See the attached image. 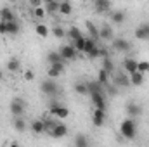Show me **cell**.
Here are the masks:
<instances>
[{
  "label": "cell",
  "mask_w": 149,
  "mask_h": 147,
  "mask_svg": "<svg viewBox=\"0 0 149 147\" xmlns=\"http://www.w3.org/2000/svg\"><path fill=\"white\" fill-rule=\"evenodd\" d=\"M120 135L123 139H127V140H134L137 137V121H135V118L128 116L127 119L121 121V125H120Z\"/></svg>",
  "instance_id": "1"
},
{
  "label": "cell",
  "mask_w": 149,
  "mask_h": 147,
  "mask_svg": "<svg viewBox=\"0 0 149 147\" xmlns=\"http://www.w3.org/2000/svg\"><path fill=\"white\" fill-rule=\"evenodd\" d=\"M40 90L47 95V97H56L57 94H59V85H57V81L56 80H52L50 76L49 78H45L42 83H40Z\"/></svg>",
  "instance_id": "2"
},
{
  "label": "cell",
  "mask_w": 149,
  "mask_h": 147,
  "mask_svg": "<svg viewBox=\"0 0 149 147\" xmlns=\"http://www.w3.org/2000/svg\"><path fill=\"white\" fill-rule=\"evenodd\" d=\"M49 114H50V116H56L57 119H64V118L70 116V109H68L66 106H63L61 102L52 101V102L49 104Z\"/></svg>",
  "instance_id": "3"
},
{
  "label": "cell",
  "mask_w": 149,
  "mask_h": 147,
  "mask_svg": "<svg viewBox=\"0 0 149 147\" xmlns=\"http://www.w3.org/2000/svg\"><path fill=\"white\" fill-rule=\"evenodd\" d=\"M113 83L118 88H127V87H130V76H128V73L125 69H121V71L114 69V73H113Z\"/></svg>",
  "instance_id": "4"
},
{
  "label": "cell",
  "mask_w": 149,
  "mask_h": 147,
  "mask_svg": "<svg viewBox=\"0 0 149 147\" xmlns=\"http://www.w3.org/2000/svg\"><path fill=\"white\" fill-rule=\"evenodd\" d=\"M9 109H10V112H12V116H23V114H24V109H26V102H24V99L16 97V99L10 102Z\"/></svg>",
  "instance_id": "5"
},
{
  "label": "cell",
  "mask_w": 149,
  "mask_h": 147,
  "mask_svg": "<svg viewBox=\"0 0 149 147\" xmlns=\"http://www.w3.org/2000/svg\"><path fill=\"white\" fill-rule=\"evenodd\" d=\"M59 54H61V57H63L64 61H74L76 55H78L76 49L73 47V43H70V45H61V47H59Z\"/></svg>",
  "instance_id": "6"
},
{
  "label": "cell",
  "mask_w": 149,
  "mask_h": 147,
  "mask_svg": "<svg viewBox=\"0 0 149 147\" xmlns=\"http://www.w3.org/2000/svg\"><path fill=\"white\" fill-rule=\"evenodd\" d=\"M104 121H106V109L94 107V112H92V123H94V126L101 128V126H104Z\"/></svg>",
  "instance_id": "7"
},
{
  "label": "cell",
  "mask_w": 149,
  "mask_h": 147,
  "mask_svg": "<svg viewBox=\"0 0 149 147\" xmlns=\"http://www.w3.org/2000/svg\"><path fill=\"white\" fill-rule=\"evenodd\" d=\"M90 99H92L94 107H97V109H106V94L95 92V94H90Z\"/></svg>",
  "instance_id": "8"
},
{
  "label": "cell",
  "mask_w": 149,
  "mask_h": 147,
  "mask_svg": "<svg viewBox=\"0 0 149 147\" xmlns=\"http://www.w3.org/2000/svg\"><path fill=\"white\" fill-rule=\"evenodd\" d=\"M134 37L137 38V40H149V23H141L135 28Z\"/></svg>",
  "instance_id": "9"
},
{
  "label": "cell",
  "mask_w": 149,
  "mask_h": 147,
  "mask_svg": "<svg viewBox=\"0 0 149 147\" xmlns=\"http://www.w3.org/2000/svg\"><path fill=\"white\" fill-rule=\"evenodd\" d=\"M113 49L116 52H127V50H130V42L121 37H118L113 40Z\"/></svg>",
  "instance_id": "10"
},
{
  "label": "cell",
  "mask_w": 149,
  "mask_h": 147,
  "mask_svg": "<svg viewBox=\"0 0 149 147\" xmlns=\"http://www.w3.org/2000/svg\"><path fill=\"white\" fill-rule=\"evenodd\" d=\"M94 7L97 14H106L111 10V0H94Z\"/></svg>",
  "instance_id": "11"
},
{
  "label": "cell",
  "mask_w": 149,
  "mask_h": 147,
  "mask_svg": "<svg viewBox=\"0 0 149 147\" xmlns=\"http://www.w3.org/2000/svg\"><path fill=\"white\" fill-rule=\"evenodd\" d=\"M49 135L54 137V139H63V137L68 135V126H66L64 123H57V125L54 126V130H52Z\"/></svg>",
  "instance_id": "12"
},
{
  "label": "cell",
  "mask_w": 149,
  "mask_h": 147,
  "mask_svg": "<svg viewBox=\"0 0 149 147\" xmlns=\"http://www.w3.org/2000/svg\"><path fill=\"white\" fill-rule=\"evenodd\" d=\"M125 111H127V114H128L130 118H139V116L142 114V107H141L139 104H135V102H128V104L125 106Z\"/></svg>",
  "instance_id": "13"
},
{
  "label": "cell",
  "mask_w": 149,
  "mask_h": 147,
  "mask_svg": "<svg viewBox=\"0 0 149 147\" xmlns=\"http://www.w3.org/2000/svg\"><path fill=\"white\" fill-rule=\"evenodd\" d=\"M113 37H114V31H113V28L109 24H102V26L99 28V38H101V40L109 42V40H113Z\"/></svg>",
  "instance_id": "14"
},
{
  "label": "cell",
  "mask_w": 149,
  "mask_h": 147,
  "mask_svg": "<svg viewBox=\"0 0 149 147\" xmlns=\"http://www.w3.org/2000/svg\"><path fill=\"white\" fill-rule=\"evenodd\" d=\"M87 92L88 95L90 94H95V92H102L104 94V85L97 80H92V81H87Z\"/></svg>",
  "instance_id": "15"
},
{
  "label": "cell",
  "mask_w": 149,
  "mask_h": 147,
  "mask_svg": "<svg viewBox=\"0 0 149 147\" xmlns=\"http://www.w3.org/2000/svg\"><path fill=\"white\" fill-rule=\"evenodd\" d=\"M137 64H139L137 59H134V57H127V59L123 61V69L130 74V73H134V71H137Z\"/></svg>",
  "instance_id": "16"
},
{
  "label": "cell",
  "mask_w": 149,
  "mask_h": 147,
  "mask_svg": "<svg viewBox=\"0 0 149 147\" xmlns=\"http://www.w3.org/2000/svg\"><path fill=\"white\" fill-rule=\"evenodd\" d=\"M130 76V85H134V87H141V85H144V73H141V71H134V73L128 74Z\"/></svg>",
  "instance_id": "17"
},
{
  "label": "cell",
  "mask_w": 149,
  "mask_h": 147,
  "mask_svg": "<svg viewBox=\"0 0 149 147\" xmlns=\"http://www.w3.org/2000/svg\"><path fill=\"white\" fill-rule=\"evenodd\" d=\"M12 126H14V130L19 132V133H24V132H26V121L23 119V116H14Z\"/></svg>",
  "instance_id": "18"
},
{
  "label": "cell",
  "mask_w": 149,
  "mask_h": 147,
  "mask_svg": "<svg viewBox=\"0 0 149 147\" xmlns=\"http://www.w3.org/2000/svg\"><path fill=\"white\" fill-rule=\"evenodd\" d=\"M5 68H7V71H10V73H17V71L21 69V61H19L17 57H10V59L7 61Z\"/></svg>",
  "instance_id": "19"
},
{
  "label": "cell",
  "mask_w": 149,
  "mask_h": 147,
  "mask_svg": "<svg viewBox=\"0 0 149 147\" xmlns=\"http://www.w3.org/2000/svg\"><path fill=\"white\" fill-rule=\"evenodd\" d=\"M43 7H45L47 14H56V12H59V2H57V0H43Z\"/></svg>",
  "instance_id": "20"
},
{
  "label": "cell",
  "mask_w": 149,
  "mask_h": 147,
  "mask_svg": "<svg viewBox=\"0 0 149 147\" xmlns=\"http://www.w3.org/2000/svg\"><path fill=\"white\" fill-rule=\"evenodd\" d=\"M0 21H16V16H14L12 9L2 7V9H0Z\"/></svg>",
  "instance_id": "21"
},
{
  "label": "cell",
  "mask_w": 149,
  "mask_h": 147,
  "mask_svg": "<svg viewBox=\"0 0 149 147\" xmlns=\"http://www.w3.org/2000/svg\"><path fill=\"white\" fill-rule=\"evenodd\" d=\"M85 26H87V31H88V37L94 38V40H99V28L92 23V21H87L85 23Z\"/></svg>",
  "instance_id": "22"
},
{
  "label": "cell",
  "mask_w": 149,
  "mask_h": 147,
  "mask_svg": "<svg viewBox=\"0 0 149 147\" xmlns=\"http://www.w3.org/2000/svg\"><path fill=\"white\" fill-rule=\"evenodd\" d=\"M71 12H73V5H71L68 0L59 2V14H63V16H70Z\"/></svg>",
  "instance_id": "23"
},
{
  "label": "cell",
  "mask_w": 149,
  "mask_h": 147,
  "mask_svg": "<svg viewBox=\"0 0 149 147\" xmlns=\"http://www.w3.org/2000/svg\"><path fill=\"white\" fill-rule=\"evenodd\" d=\"M7 24V35H17L21 31V26L17 21H5Z\"/></svg>",
  "instance_id": "24"
},
{
  "label": "cell",
  "mask_w": 149,
  "mask_h": 147,
  "mask_svg": "<svg viewBox=\"0 0 149 147\" xmlns=\"http://www.w3.org/2000/svg\"><path fill=\"white\" fill-rule=\"evenodd\" d=\"M31 132H33V133H37V135H40V133H45L43 119H33V121H31Z\"/></svg>",
  "instance_id": "25"
},
{
  "label": "cell",
  "mask_w": 149,
  "mask_h": 147,
  "mask_svg": "<svg viewBox=\"0 0 149 147\" xmlns=\"http://www.w3.org/2000/svg\"><path fill=\"white\" fill-rule=\"evenodd\" d=\"M125 17H127V16H125L123 10H114V12H111V21L114 24H118V26L125 23Z\"/></svg>",
  "instance_id": "26"
},
{
  "label": "cell",
  "mask_w": 149,
  "mask_h": 147,
  "mask_svg": "<svg viewBox=\"0 0 149 147\" xmlns=\"http://www.w3.org/2000/svg\"><path fill=\"white\" fill-rule=\"evenodd\" d=\"M35 31H37V35L40 38H47L49 33H50V30H49L47 24H43V23H38L37 26H35Z\"/></svg>",
  "instance_id": "27"
},
{
  "label": "cell",
  "mask_w": 149,
  "mask_h": 147,
  "mask_svg": "<svg viewBox=\"0 0 149 147\" xmlns=\"http://www.w3.org/2000/svg\"><path fill=\"white\" fill-rule=\"evenodd\" d=\"M95 47H97V40H94V38L87 37V38H85V49H83V54L87 55V54H88V52H92Z\"/></svg>",
  "instance_id": "28"
},
{
  "label": "cell",
  "mask_w": 149,
  "mask_h": 147,
  "mask_svg": "<svg viewBox=\"0 0 149 147\" xmlns=\"http://www.w3.org/2000/svg\"><path fill=\"white\" fill-rule=\"evenodd\" d=\"M66 37L71 38V42H73V40H76V38L83 37V33H81V30H80L78 26H71V28H70V30L66 31Z\"/></svg>",
  "instance_id": "29"
},
{
  "label": "cell",
  "mask_w": 149,
  "mask_h": 147,
  "mask_svg": "<svg viewBox=\"0 0 149 147\" xmlns=\"http://www.w3.org/2000/svg\"><path fill=\"white\" fill-rule=\"evenodd\" d=\"M59 61H64V59L61 57L59 50H52V52L47 54V62H49V64H52V62H59Z\"/></svg>",
  "instance_id": "30"
},
{
  "label": "cell",
  "mask_w": 149,
  "mask_h": 147,
  "mask_svg": "<svg viewBox=\"0 0 149 147\" xmlns=\"http://www.w3.org/2000/svg\"><path fill=\"white\" fill-rule=\"evenodd\" d=\"M109 76H111V73H108L104 68H101L99 73H97V81H101L102 85H106V83H109Z\"/></svg>",
  "instance_id": "31"
},
{
  "label": "cell",
  "mask_w": 149,
  "mask_h": 147,
  "mask_svg": "<svg viewBox=\"0 0 149 147\" xmlns=\"http://www.w3.org/2000/svg\"><path fill=\"white\" fill-rule=\"evenodd\" d=\"M74 147H87L88 146V139L85 137V135H81V133H78L76 137H74Z\"/></svg>",
  "instance_id": "32"
},
{
  "label": "cell",
  "mask_w": 149,
  "mask_h": 147,
  "mask_svg": "<svg viewBox=\"0 0 149 147\" xmlns=\"http://www.w3.org/2000/svg\"><path fill=\"white\" fill-rule=\"evenodd\" d=\"M74 92H76L78 95H88V92H87V83H85V81L74 83Z\"/></svg>",
  "instance_id": "33"
},
{
  "label": "cell",
  "mask_w": 149,
  "mask_h": 147,
  "mask_svg": "<svg viewBox=\"0 0 149 147\" xmlns=\"http://www.w3.org/2000/svg\"><path fill=\"white\" fill-rule=\"evenodd\" d=\"M102 68L108 71V73H114V64H113V61H111V57L108 55V57H102Z\"/></svg>",
  "instance_id": "34"
},
{
  "label": "cell",
  "mask_w": 149,
  "mask_h": 147,
  "mask_svg": "<svg viewBox=\"0 0 149 147\" xmlns=\"http://www.w3.org/2000/svg\"><path fill=\"white\" fill-rule=\"evenodd\" d=\"M85 38L87 37H80V38H76V40H73V47L76 49V52H81V54H83V49H85Z\"/></svg>",
  "instance_id": "35"
},
{
  "label": "cell",
  "mask_w": 149,
  "mask_h": 147,
  "mask_svg": "<svg viewBox=\"0 0 149 147\" xmlns=\"http://www.w3.org/2000/svg\"><path fill=\"white\" fill-rule=\"evenodd\" d=\"M52 35H54L56 38H66V30H64L63 26L56 24V26L52 28Z\"/></svg>",
  "instance_id": "36"
},
{
  "label": "cell",
  "mask_w": 149,
  "mask_h": 147,
  "mask_svg": "<svg viewBox=\"0 0 149 147\" xmlns=\"http://www.w3.org/2000/svg\"><path fill=\"white\" fill-rule=\"evenodd\" d=\"M33 17H37V19H43L45 16H47V10H45V7L43 5H40V7H35L33 9Z\"/></svg>",
  "instance_id": "37"
},
{
  "label": "cell",
  "mask_w": 149,
  "mask_h": 147,
  "mask_svg": "<svg viewBox=\"0 0 149 147\" xmlns=\"http://www.w3.org/2000/svg\"><path fill=\"white\" fill-rule=\"evenodd\" d=\"M56 125H57L56 119H43V126H45V132H47V133H50Z\"/></svg>",
  "instance_id": "38"
},
{
  "label": "cell",
  "mask_w": 149,
  "mask_h": 147,
  "mask_svg": "<svg viewBox=\"0 0 149 147\" xmlns=\"http://www.w3.org/2000/svg\"><path fill=\"white\" fill-rule=\"evenodd\" d=\"M137 71H141V73H148L149 71V61H139V64H137Z\"/></svg>",
  "instance_id": "39"
},
{
  "label": "cell",
  "mask_w": 149,
  "mask_h": 147,
  "mask_svg": "<svg viewBox=\"0 0 149 147\" xmlns=\"http://www.w3.org/2000/svg\"><path fill=\"white\" fill-rule=\"evenodd\" d=\"M61 71L57 69V68H54V66H50L49 64V69H47V76H50V78H57V76H61Z\"/></svg>",
  "instance_id": "40"
},
{
  "label": "cell",
  "mask_w": 149,
  "mask_h": 147,
  "mask_svg": "<svg viewBox=\"0 0 149 147\" xmlns=\"http://www.w3.org/2000/svg\"><path fill=\"white\" fill-rule=\"evenodd\" d=\"M87 57H88V59H97V57H99V45H97L92 52H88V54H87Z\"/></svg>",
  "instance_id": "41"
},
{
  "label": "cell",
  "mask_w": 149,
  "mask_h": 147,
  "mask_svg": "<svg viewBox=\"0 0 149 147\" xmlns=\"http://www.w3.org/2000/svg\"><path fill=\"white\" fill-rule=\"evenodd\" d=\"M109 55V49L108 47H99V57L102 59V57H108Z\"/></svg>",
  "instance_id": "42"
},
{
  "label": "cell",
  "mask_w": 149,
  "mask_h": 147,
  "mask_svg": "<svg viewBox=\"0 0 149 147\" xmlns=\"http://www.w3.org/2000/svg\"><path fill=\"white\" fill-rule=\"evenodd\" d=\"M23 78H24L26 81H31V80L35 78V73H33L31 69H26V71H24V74H23Z\"/></svg>",
  "instance_id": "43"
},
{
  "label": "cell",
  "mask_w": 149,
  "mask_h": 147,
  "mask_svg": "<svg viewBox=\"0 0 149 147\" xmlns=\"http://www.w3.org/2000/svg\"><path fill=\"white\" fill-rule=\"evenodd\" d=\"M28 3H30V7H31V9H35V7L43 5V0H28Z\"/></svg>",
  "instance_id": "44"
},
{
  "label": "cell",
  "mask_w": 149,
  "mask_h": 147,
  "mask_svg": "<svg viewBox=\"0 0 149 147\" xmlns=\"http://www.w3.org/2000/svg\"><path fill=\"white\" fill-rule=\"evenodd\" d=\"M0 35H7V24H5V21H0Z\"/></svg>",
  "instance_id": "45"
},
{
  "label": "cell",
  "mask_w": 149,
  "mask_h": 147,
  "mask_svg": "<svg viewBox=\"0 0 149 147\" xmlns=\"http://www.w3.org/2000/svg\"><path fill=\"white\" fill-rule=\"evenodd\" d=\"M2 80H3V71L0 69V81H2Z\"/></svg>",
  "instance_id": "46"
},
{
  "label": "cell",
  "mask_w": 149,
  "mask_h": 147,
  "mask_svg": "<svg viewBox=\"0 0 149 147\" xmlns=\"http://www.w3.org/2000/svg\"><path fill=\"white\" fill-rule=\"evenodd\" d=\"M57 2H63V0H57Z\"/></svg>",
  "instance_id": "47"
}]
</instances>
